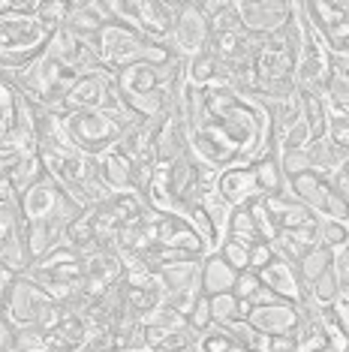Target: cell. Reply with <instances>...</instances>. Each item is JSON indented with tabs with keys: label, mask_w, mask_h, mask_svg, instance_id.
<instances>
[{
	"label": "cell",
	"mask_w": 349,
	"mask_h": 352,
	"mask_svg": "<svg viewBox=\"0 0 349 352\" xmlns=\"http://www.w3.org/2000/svg\"><path fill=\"white\" fill-rule=\"evenodd\" d=\"M157 283L163 289V301L181 292H199V262H178L154 271Z\"/></svg>",
	"instance_id": "7402d4cb"
},
{
	"label": "cell",
	"mask_w": 349,
	"mask_h": 352,
	"mask_svg": "<svg viewBox=\"0 0 349 352\" xmlns=\"http://www.w3.org/2000/svg\"><path fill=\"white\" fill-rule=\"evenodd\" d=\"M319 244L328 250H340L349 244V220H319Z\"/></svg>",
	"instance_id": "d6a6232c"
},
{
	"label": "cell",
	"mask_w": 349,
	"mask_h": 352,
	"mask_svg": "<svg viewBox=\"0 0 349 352\" xmlns=\"http://www.w3.org/2000/svg\"><path fill=\"white\" fill-rule=\"evenodd\" d=\"M0 265H6L12 274H25L34 265L19 202H0Z\"/></svg>",
	"instance_id": "30bf717a"
},
{
	"label": "cell",
	"mask_w": 349,
	"mask_h": 352,
	"mask_svg": "<svg viewBox=\"0 0 349 352\" xmlns=\"http://www.w3.org/2000/svg\"><path fill=\"white\" fill-rule=\"evenodd\" d=\"M202 12L211 25V36L220 34H241V12L235 0H199Z\"/></svg>",
	"instance_id": "cb8c5ba5"
},
{
	"label": "cell",
	"mask_w": 349,
	"mask_h": 352,
	"mask_svg": "<svg viewBox=\"0 0 349 352\" xmlns=\"http://www.w3.org/2000/svg\"><path fill=\"white\" fill-rule=\"evenodd\" d=\"M12 349H15V325L0 310V352H12Z\"/></svg>",
	"instance_id": "74e56055"
},
{
	"label": "cell",
	"mask_w": 349,
	"mask_h": 352,
	"mask_svg": "<svg viewBox=\"0 0 349 352\" xmlns=\"http://www.w3.org/2000/svg\"><path fill=\"white\" fill-rule=\"evenodd\" d=\"M226 238H232V241L244 244V247H253V244L265 241V238H262V232H259V226H256V220H253L250 205L232 208L229 223H226Z\"/></svg>",
	"instance_id": "4316f807"
},
{
	"label": "cell",
	"mask_w": 349,
	"mask_h": 352,
	"mask_svg": "<svg viewBox=\"0 0 349 352\" xmlns=\"http://www.w3.org/2000/svg\"><path fill=\"white\" fill-rule=\"evenodd\" d=\"M208 43H211V25L202 12V3L199 0H181L178 19H174L169 36L172 52L187 63L190 58H196V54L208 49Z\"/></svg>",
	"instance_id": "9c48e42d"
},
{
	"label": "cell",
	"mask_w": 349,
	"mask_h": 352,
	"mask_svg": "<svg viewBox=\"0 0 349 352\" xmlns=\"http://www.w3.org/2000/svg\"><path fill=\"white\" fill-rule=\"evenodd\" d=\"M335 274H337L340 292H349V244L335 253Z\"/></svg>",
	"instance_id": "8d00e7d4"
},
{
	"label": "cell",
	"mask_w": 349,
	"mask_h": 352,
	"mask_svg": "<svg viewBox=\"0 0 349 352\" xmlns=\"http://www.w3.org/2000/svg\"><path fill=\"white\" fill-rule=\"evenodd\" d=\"M208 307H211V319L214 325L226 328L232 322H241V319L250 316V304L247 301H238L235 292H223V295H214V298H208Z\"/></svg>",
	"instance_id": "83f0119b"
},
{
	"label": "cell",
	"mask_w": 349,
	"mask_h": 352,
	"mask_svg": "<svg viewBox=\"0 0 349 352\" xmlns=\"http://www.w3.org/2000/svg\"><path fill=\"white\" fill-rule=\"evenodd\" d=\"M274 247H271V241H259V244H253L250 250H247V265H250V271H262L268 265V262L274 259Z\"/></svg>",
	"instance_id": "d590c367"
},
{
	"label": "cell",
	"mask_w": 349,
	"mask_h": 352,
	"mask_svg": "<svg viewBox=\"0 0 349 352\" xmlns=\"http://www.w3.org/2000/svg\"><path fill=\"white\" fill-rule=\"evenodd\" d=\"M322 100H325V106L335 111H349V76L344 73V67L331 69L328 82L322 87Z\"/></svg>",
	"instance_id": "4dcf8cb0"
},
{
	"label": "cell",
	"mask_w": 349,
	"mask_h": 352,
	"mask_svg": "<svg viewBox=\"0 0 349 352\" xmlns=\"http://www.w3.org/2000/svg\"><path fill=\"white\" fill-rule=\"evenodd\" d=\"M298 12H301V52L295 60V87L301 94H322L335 63H331L319 34H316L311 19L304 15V6L301 3H298Z\"/></svg>",
	"instance_id": "52a82bcc"
},
{
	"label": "cell",
	"mask_w": 349,
	"mask_h": 352,
	"mask_svg": "<svg viewBox=\"0 0 349 352\" xmlns=\"http://www.w3.org/2000/svg\"><path fill=\"white\" fill-rule=\"evenodd\" d=\"M12 85L19 87L21 97H27L34 106H43V109H58L60 100L67 97L69 85L76 82L78 76H73L69 69H63L58 60L43 54L36 58L30 67L19 69V73H10Z\"/></svg>",
	"instance_id": "8992f818"
},
{
	"label": "cell",
	"mask_w": 349,
	"mask_h": 352,
	"mask_svg": "<svg viewBox=\"0 0 349 352\" xmlns=\"http://www.w3.org/2000/svg\"><path fill=\"white\" fill-rule=\"evenodd\" d=\"M247 250H250V247L238 244V241H232V238H223V241H220V247H217V253L223 256V259H226L235 271H247V268H250V265H247Z\"/></svg>",
	"instance_id": "e575fe53"
},
{
	"label": "cell",
	"mask_w": 349,
	"mask_h": 352,
	"mask_svg": "<svg viewBox=\"0 0 349 352\" xmlns=\"http://www.w3.org/2000/svg\"><path fill=\"white\" fill-rule=\"evenodd\" d=\"M115 85L112 73H91V76H78L69 85L67 97L60 100V106L54 109L58 115H69V111H85V109H102L109 91Z\"/></svg>",
	"instance_id": "2e32d148"
},
{
	"label": "cell",
	"mask_w": 349,
	"mask_h": 352,
	"mask_svg": "<svg viewBox=\"0 0 349 352\" xmlns=\"http://www.w3.org/2000/svg\"><path fill=\"white\" fill-rule=\"evenodd\" d=\"M286 190L301 205L311 208L319 220H344V223L349 220V208L344 199H340L335 181L322 178V175H316L313 169L301 172L295 178H286Z\"/></svg>",
	"instance_id": "ba28073f"
},
{
	"label": "cell",
	"mask_w": 349,
	"mask_h": 352,
	"mask_svg": "<svg viewBox=\"0 0 349 352\" xmlns=\"http://www.w3.org/2000/svg\"><path fill=\"white\" fill-rule=\"evenodd\" d=\"M97 166H100V178L106 181V187L112 190V193L133 190V163L117 154V151H109V154L97 157ZM133 193H136V190H133Z\"/></svg>",
	"instance_id": "d4e9b609"
},
{
	"label": "cell",
	"mask_w": 349,
	"mask_h": 352,
	"mask_svg": "<svg viewBox=\"0 0 349 352\" xmlns=\"http://www.w3.org/2000/svg\"><path fill=\"white\" fill-rule=\"evenodd\" d=\"M331 265H335V250H328V247H322V244H316L311 253L304 256L301 262H295V277H298V286H301V295H304V289L313 283L319 274H325Z\"/></svg>",
	"instance_id": "484cf974"
},
{
	"label": "cell",
	"mask_w": 349,
	"mask_h": 352,
	"mask_svg": "<svg viewBox=\"0 0 349 352\" xmlns=\"http://www.w3.org/2000/svg\"><path fill=\"white\" fill-rule=\"evenodd\" d=\"M109 25H117L112 10H109V0H69L67 3L63 30H69L73 36L97 43Z\"/></svg>",
	"instance_id": "4fadbf2b"
},
{
	"label": "cell",
	"mask_w": 349,
	"mask_h": 352,
	"mask_svg": "<svg viewBox=\"0 0 349 352\" xmlns=\"http://www.w3.org/2000/svg\"><path fill=\"white\" fill-rule=\"evenodd\" d=\"M39 0H0V69L19 73L49 52L54 28L36 15Z\"/></svg>",
	"instance_id": "6da1fadb"
},
{
	"label": "cell",
	"mask_w": 349,
	"mask_h": 352,
	"mask_svg": "<svg viewBox=\"0 0 349 352\" xmlns=\"http://www.w3.org/2000/svg\"><path fill=\"white\" fill-rule=\"evenodd\" d=\"M247 322L256 328L259 334H268V338L295 334L298 331V304H289V301L259 304V307L250 310Z\"/></svg>",
	"instance_id": "ac0fdd59"
},
{
	"label": "cell",
	"mask_w": 349,
	"mask_h": 352,
	"mask_svg": "<svg viewBox=\"0 0 349 352\" xmlns=\"http://www.w3.org/2000/svg\"><path fill=\"white\" fill-rule=\"evenodd\" d=\"M12 352H19V349H12Z\"/></svg>",
	"instance_id": "ab89813d"
},
{
	"label": "cell",
	"mask_w": 349,
	"mask_h": 352,
	"mask_svg": "<svg viewBox=\"0 0 349 352\" xmlns=\"http://www.w3.org/2000/svg\"><path fill=\"white\" fill-rule=\"evenodd\" d=\"M154 229H157V244L166 247V250H181V253H193L205 259L211 253L208 241L196 232V226L190 223L187 217L181 214H163L157 211V220H154Z\"/></svg>",
	"instance_id": "5bb4252c"
},
{
	"label": "cell",
	"mask_w": 349,
	"mask_h": 352,
	"mask_svg": "<svg viewBox=\"0 0 349 352\" xmlns=\"http://www.w3.org/2000/svg\"><path fill=\"white\" fill-rule=\"evenodd\" d=\"M238 12H241L244 34L268 39L289 25L292 12H295V3H292V0H241Z\"/></svg>",
	"instance_id": "7c38bea8"
},
{
	"label": "cell",
	"mask_w": 349,
	"mask_h": 352,
	"mask_svg": "<svg viewBox=\"0 0 349 352\" xmlns=\"http://www.w3.org/2000/svg\"><path fill=\"white\" fill-rule=\"evenodd\" d=\"M3 310L10 316V322L15 328H27L34 325L39 331L52 334L58 328L60 316H63V307L52 298L36 280H30L27 274H15L10 289H6V298H3Z\"/></svg>",
	"instance_id": "277c9868"
},
{
	"label": "cell",
	"mask_w": 349,
	"mask_h": 352,
	"mask_svg": "<svg viewBox=\"0 0 349 352\" xmlns=\"http://www.w3.org/2000/svg\"><path fill=\"white\" fill-rule=\"evenodd\" d=\"M311 352H340V349H335V346H322V349H311Z\"/></svg>",
	"instance_id": "f35d334b"
},
{
	"label": "cell",
	"mask_w": 349,
	"mask_h": 352,
	"mask_svg": "<svg viewBox=\"0 0 349 352\" xmlns=\"http://www.w3.org/2000/svg\"><path fill=\"white\" fill-rule=\"evenodd\" d=\"M184 73L193 87H214V85H220V60L205 49L202 54H196V58H190L184 63Z\"/></svg>",
	"instance_id": "f1b7e54d"
},
{
	"label": "cell",
	"mask_w": 349,
	"mask_h": 352,
	"mask_svg": "<svg viewBox=\"0 0 349 352\" xmlns=\"http://www.w3.org/2000/svg\"><path fill=\"white\" fill-rule=\"evenodd\" d=\"M322 316L328 322L331 334H335L337 346L349 352V292H340L331 307H322Z\"/></svg>",
	"instance_id": "f546056e"
},
{
	"label": "cell",
	"mask_w": 349,
	"mask_h": 352,
	"mask_svg": "<svg viewBox=\"0 0 349 352\" xmlns=\"http://www.w3.org/2000/svg\"><path fill=\"white\" fill-rule=\"evenodd\" d=\"M63 118V130H67L69 148H76L85 157H102L109 154L124 130L136 118L130 111H109V109H85V111H69Z\"/></svg>",
	"instance_id": "7a4b0ae2"
},
{
	"label": "cell",
	"mask_w": 349,
	"mask_h": 352,
	"mask_svg": "<svg viewBox=\"0 0 349 352\" xmlns=\"http://www.w3.org/2000/svg\"><path fill=\"white\" fill-rule=\"evenodd\" d=\"M232 349H238L235 338L220 325H214L205 334H199V340H196V346H193V352H232Z\"/></svg>",
	"instance_id": "1f68e13d"
},
{
	"label": "cell",
	"mask_w": 349,
	"mask_h": 352,
	"mask_svg": "<svg viewBox=\"0 0 349 352\" xmlns=\"http://www.w3.org/2000/svg\"><path fill=\"white\" fill-rule=\"evenodd\" d=\"M214 193H217L229 208H241L262 199V187L256 178V169L253 163L244 166H232V169L217 172V181H214Z\"/></svg>",
	"instance_id": "9a60e30c"
},
{
	"label": "cell",
	"mask_w": 349,
	"mask_h": 352,
	"mask_svg": "<svg viewBox=\"0 0 349 352\" xmlns=\"http://www.w3.org/2000/svg\"><path fill=\"white\" fill-rule=\"evenodd\" d=\"M15 349L19 352H49V334L39 328H15Z\"/></svg>",
	"instance_id": "836d02e7"
},
{
	"label": "cell",
	"mask_w": 349,
	"mask_h": 352,
	"mask_svg": "<svg viewBox=\"0 0 349 352\" xmlns=\"http://www.w3.org/2000/svg\"><path fill=\"white\" fill-rule=\"evenodd\" d=\"M262 286L280 301H289V304H298L301 301V286H298V277H295V268L289 262H283L280 256H274L262 271H256Z\"/></svg>",
	"instance_id": "ffe728a7"
},
{
	"label": "cell",
	"mask_w": 349,
	"mask_h": 352,
	"mask_svg": "<svg viewBox=\"0 0 349 352\" xmlns=\"http://www.w3.org/2000/svg\"><path fill=\"white\" fill-rule=\"evenodd\" d=\"M262 205H265V211H268L274 235L298 229V226H307V223L316 220V214L307 205H301L289 190H280V193H274V196H262Z\"/></svg>",
	"instance_id": "e0dca14e"
},
{
	"label": "cell",
	"mask_w": 349,
	"mask_h": 352,
	"mask_svg": "<svg viewBox=\"0 0 349 352\" xmlns=\"http://www.w3.org/2000/svg\"><path fill=\"white\" fill-rule=\"evenodd\" d=\"M316 244H319V217H316L313 223H307V226L280 232V235H274V241H271L274 253L280 256L283 262H289V265L301 262Z\"/></svg>",
	"instance_id": "d6986e66"
},
{
	"label": "cell",
	"mask_w": 349,
	"mask_h": 352,
	"mask_svg": "<svg viewBox=\"0 0 349 352\" xmlns=\"http://www.w3.org/2000/svg\"><path fill=\"white\" fill-rule=\"evenodd\" d=\"M49 58H54L63 69H69L73 76H91V73H109L102 67L97 43H87V39L73 36L69 30H54L52 43H49Z\"/></svg>",
	"instance_id": "8fae6325"
},
{
	"label": "cell",
	"mask_w": 349,
	"mask_h": 352,
	"mask_svg": "<svg viewBox=\"0 0 349 352\" xmlns=\"http://www.w3.org/2000/svg\"><path fill=\"white\" fill-rule=\"evenodd\" d=\"M307 154H311L313 172L331 181L340 169H344V163H346V157H349V148H344L335 139H328V135H322V139H316L313 145L307 148Z\"/></svg>",
	"instance_id": "603a6c76"
},
{
	"label": "cell",
	"mask_w": 349,
	"mask_h": 352,
	"mask_svg": "<svg viewBox=\"0 0 349 352\" xmlns=\"http://www.w3.org/2000/svg\"><path fill=\"white\" fill-rule=\"evenodd\" d=\"M19 208H21V217H25L27 226L30 223H45V226H58L63 232H67V226L76 217L85 214V208L78 205L52 175H43V178L19 199Z\"/></svg>",
	"instance_id": "5b68a950"
},
{
	"label": "cell",
	"mask_w": 349,
	"mask_h": 352,
	"mask_svg": "<svg viewBox=\"0 0 349 352\" xmlns=\"http://www.w3.org/2000/svg\"><path fill=\"white\" fill-rule=\"evenodd\" d=\"M235 280H238V271L229 265V262H226L217 250H211V253L199 262V292L205 295V298H214V295L232 292Z\"/></svg>",
	"instance_id": "44dd1931"
},
{
	"label": "cell",
	"mask_w": 349,
	"mask_h": 352,
	"mask_svg": "<svg viewBox=\"0 0 349 352\" xmlns=\"http://www.w3.org/2000/svg\"><path fill=\"white\" fill-rule=\"evenodd\" d=\"M97 49L102 67L112 76L126 67H136V63H169L178 58L169 43H154L126 25H109L97 39Z\"/></svg>",
	"instance_id": "3957f363"
}]
</instances>
